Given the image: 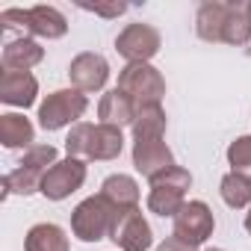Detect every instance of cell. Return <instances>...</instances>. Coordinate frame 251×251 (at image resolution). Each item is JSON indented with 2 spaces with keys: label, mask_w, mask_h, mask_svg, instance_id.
I'll list each match as a JSON object with an SVG mask.
<instances>
[{
  "label": "cell",
  "mask_w": 251,
  "mask_h": 251,
  "mask_svg": "<svg viewBox=\"0 0 251 251\" xmlns=\"http://www.w3.org/2000/svg\"><path fill=\"white\" fill-rule=\"evenodd\" d=\"M89 109V98L80 92V89H56L50 92L42 103H39V127L53 133V130H62V127H74L80 124L83 112Z\"/></svg>",
  "instance_id": "6da1fadb"
},
{
  "label": "cell",
  "mask_w": 251,
  "mask_h": 251,
  "mask_svg": "<svg viewBox=\"0 0 251 251\" xmlns=\"http://www.w3.org/2000/svg\"><path fill=\"white\" fill-rule=\"evenodd\" d=\"M118 89L127 95L136 109L139 106H151L160 103L166 95V80L163 74L151 65V62H133V65H124L118 74Z\"/></svg>",
  "instance_id": "7a4b0ae2"
},
{
  "label": "cell",
  "mask_w": 251,
  "mask_h": 251,
  "mask_svg": "<svg viewBox=\"0 0 251 251\" xmlns=\"http://www.w3.org/2000/svg\"><path fill=\"white\" fill-rule=\"evenodd\" d=\"M115 210L103 195H92L86 201H80L71 213V233L80 242H100L103 236H109Z\"/></svg>",
  "instance_id": "3957f363"
},
{
  "label": "cell",
  "mask_w": 251,
  "mask_h": 251,
  "mask_svg": "<svg viewBox=\"0 0 251 251\" xmlns=\"http://www.w3.org/2000/svg\"><path fill=\"white\" fill-rule=\"evenodd\" d=\"M109 239L121 251H148L151 242H154V230H151L145 213L139 207H133V210L115 213L112 227H109Z\"/></svg>",
  "instance_id": "277c9868"
},
{
  "label": "cell",
  "mask_w": 251,
  "mask_h": 251,
  "mask_svg": "<svg viewBox=\"0 0 251 251\" xmlns=\"http://www.w3.org/2000/svg\"><path fill=\"white\" fill-rule=\"evenodd\" d=\"M160 45H163L160 30L151 27V24H142V21L127 24L118 33V39H115V50L127 59V65H133V62H151L160 53Z\"/></svg>",
  "instance_id": "5b68a950"
},
{
  "label": "cell",
  "mask_w": 251,
  "mask_h": 251,
  "mask_svg": "<svg viewBox=\"0 0 251 251\" xmlns=\"http://www.w3.org/2000/svg\"><path fill=\"white\" fill-rule=\"evenodd\" d=\"M133 166L142 177L157 180L169 169H175V154L166 145V136H136L133 139Z\"/></svg>",
  "instance_id": "8992f818"
},
{
  "label": "cell",
  "mask_w": 251,
  "mask_h": 251,
  "mask_svg": "<svg viewBox=\"0 0 251 251\" xmlns=\"http://www.w3.org/2000/svg\"><path fill=\"white\" fill-rule=\"evenodd\" d=\"M86 183V160L65 157L59 160L42 180V195L48 201H65Z\"/></svg>",
  "instance_id": "52a82bcc"
},
{
  "label": "cell",
  "mask_w": 251,
  "mask_h": 251,
  "mask_svg": "<svg viewBox=\"0 0 251 251\" xmlns=\"http://www.w3.org/2000/svg\"><path fill=\"white\" fill-rule=\"evenodd\" d=\"M213 230H216V216L204 201H186L183 210L175 216V236H180L192 245L207 242L213 236Z\"/></svg>",
  "instance_id": "ba28073f"
},
{
  "label": "cell",
  "mask_w": 251,
  "mask_h": 251,
  "mask_svg": "<svg viewBox=\"0 0 251 251\" xmlns=\"http://www.w3.org/2000/svg\"><path fill=\"white\" fill-rule=\"evenodd\" d=\"M68 80L74 89H80L83 95H92V92H100L109 80V62L100 56V53H92V50H83L71 59L68 65Z\"/></svg>",
  "instance_id": "9c48e42d"
},
{
  "label": "cell",
  "mask_w": 251,
  "mask_h": 251,
  "mask_svg": "<svg viewBox=\"0 0 251 251\" xmlns=\"http://www.w3.org/2000/svg\"><path fill=\"white\" fill-rule=\"evenodd\" d=\"M36 95H39V80L30 71H3L0 74V100L3 103L27 109L36 103Z\"/></svg>",
  "instance_id": "30bf717a"
},
{
  "label": "cell",
  "mask_w": 251,
  "mask_h": 251,
  "mask_svg": "<svg viewBox=\"0 0 251 251\" xmlns=\"http://www.w3.org/2000/svg\"><path fill=\"white\" fill-rule=\"evenodd\" d=\"M230 6L233 3H225V0H207V3L198 6V15H195V33L201 42H222L225 36V27H227V18H230Z\"/></svg>",
  "instance_id": "8fae6325"
},
{
  "label": "cell",
  "mask_w": 251,
  "mask_h": 251,
  "mask_svg": "<svg viewBox=\"0 0 251 251\" xmlns=\"http://www.w3.org/2000/svg\"><path fill=\"white\" fill-rule=\"evenodd\" d=\"M136 112H139L136 103L124 95L118 86L100 95V103H98V118H100V124H109V127H118V130H121V127H127V124H133Z\"/></svg>",
  "instance_id": "7c38bea8"
},
{
  "label": "cell",
  "mask_w": 251,
  "mask_h": 251,
  "mask_svg": "<svg viewBox=\"0 0 251 251\" xmlns=\"http://www.w3.org/2000/svg\"><path fill=\"white\" fill-rule=\"evenodd\" d=\"M36 127L30 124V118H24L21 112H3L0 115V145L9 151H30L36 142Z\"/></svg>",
  "instance_id": "4fadbf2b"
},
{
  "label": "cell",
  "mask_w": 251,
  "mask_h": 251,
  "mask_svg": "<svg viewBox=\"0 0 251 251\" xmlns=\"http://www.w3.org/2000/svg\"><path fill=\"white\" fill-rule=\"evenodd\" d=\"M42 59H45V48L30 36L12 39L3 48V71H30Z\"/></svg>",
  "instance_id": "5bb4252c"
},
{
  "label": "cell",
  "mask_w": 251,
  "mask_h": 251,
  "mask_svg": "<svg viewBox=\"0 0 251 251\" xmlns=\"http://www.w3.org/2000/svg\"><path fill=\"white\" fill-rule=\"evenodd\" d=\"M124 151V136L118 127L109 124H95L92 136H89V148H86V160L95 163H106V160H118Z\"/></svg>",
  "instance_id": "9a60e30c"
},
{
  "label": "cell",
  "mask_w": 251,
  "mask_h": 251,
  "mask_svg": "<svg viewBox=\"0 0 251 251\" xmlns=\"http://www.w3.org/2000/svg\"><path fill=\"white\" fill-rule=\"evenodd\" d=\"M100 195L112 204L115 213L121 210H133L139 207V183L130 177V175H109L103 183H100Z\"/></svg>",
  "instance_id": "2e32d148"
},
{
  "label": "cell",
  "mask_w": 251,
  "mask_h": 251,
  "mask_svg": "<svg viewBox=\"0 0 251 251\" xmlns=\"http://www.w3.org/2000/svg\"><path fill=\"white\" fill-rule=\"evenodd\" d=\"M30 33L39 36V39H62L68 33V18L56 9V6H33L30 9Z\"/></svg>",
  "instance_id": "e0dca14e"
},
{
  "label": "cell",
  "mask_w": 251,
  "mask_h": 251,
  "mask_svg": "<svg viewBox=\"0 0 251 251\" xmlns=\"http://www.w3.org/2000/svg\"><path fill=\"white\" fill-rule=\"evenodd\" d=\"M24 251H68V236L53 222H39L24 236Z\"/></svg>",
  "instance_id": "ac0fdd59"
},
{
  "label": "cell",
  "mask_w": 251,
  "mask_h": 251,
  "mask_svg": "<svg viewBox=\"0 0 251 251\" xmlns=\"http://www.w3.org/2000/svg\"><path fill=\"white\" fill-rule=\"evenodd\" d=\"M186 204V192L169 186V183H151V192H148V210L154 216H163V219H175Z\"/></svg>",
  "instance_id": "d6986e66"
},
{
  "label": "cell",
  "mask_w": 251,
  "mask_h": 251,
  "mask_svg": "<svg viewBox=\"0 0 251 251\" xmlns=\"http://www.w3.org/2000/svg\"><path fill=\"white\" fill-rule=\"evenodd\" d=\"M219 192H222V201L230 207V210H245L251 207V177L248 175H239V172H227L219 183Z\"/></svg>",
  "instance_id": "ffe728a7"
},
{
  "label": "cell",
  "mask_w": 251,
  "mask_h": 251,
  "mask_svg": "<svg viewBox=\"0 0 251 251\" xmlns=\"http://www.w3.org/2000/svg\"><path fill=\"white\" fill-rule=\"evenodd\" d=\"M225 45H233V48H242L251 42V15H248V3H233L230 6V18H227V27H225V36H222Z\"/></svg>",
  "instance_id": "44dd1931"
},
{
  "label": "cell",
  "mask_w": 251,
  "mask_h": 251,
  "mask_svg": "<svg viewBox=\"0 0 251 251\" xmlns=\"http://www.w3.org/2000/svg\"><path fill=\"white\" fill-rule=\"evenodd\" d=\"M130 127H133V139L136 136H166V109H163V103L139 106Z\"/></svg>",
  "instance_id": "7402d4cb"
},
{
  "label": "cell",
  "mask_w": 251,
  "mask_h": 251,
  "mask_svg": "<svg viewBox=\"0 0 251 251\" xmlns=\"http://www.w3.org/2000/svg\"><path fill=\"white\" fill-rule=\"evenodd\" d=\"M227 166L230 172L251 177V136H239L227 145Z\"/></svg>",
  "instance_id": "603a6c76"
},
{
  "label": "cell",
  "mask_w": 251,
  "mask_h": 251,
  "mask_svg": "<svg viewBox=\"0 0 251 251\" xmlns=\"http://www.w3.org/2000/svg\"><path fill=\"white\" fill-rule=\"evenodd\" d=\"M92 127H95V124H89V121H80V124H74V127L68 130V139H65V151H68V157L86 160V148H89Z\"/></svg>",
  "instance_id": "cb8c5ba5"
},
{
  "label": "cell",
  "mask_w": 251,
  "mask_h": 251,
  "mask_svg": "<svg viewBox=\"0 0 251 251\" xmlns=\"http://www.w3.org/2000/svg\"><path fill=\"white\" fill-rule=\"evenodd\" d=\"M21 163L36 166V169H42V172H50L59 160H56V148H53V145H33L30 151H24V160H21Z\"/></svg>",
  "instance_id": "d4e9b609"
},
{
  "label": "cell",
  "mask_w": 251,
  "mask_h": 251,
  "mask_svg": "<svg viewBox=\"0 0 251 251\" xmlns=\"http://www.w3.org/2000/svg\"><path fill=\"white\" fill-rule=\"evenodd\" d=\"M3 30H21L24 36L30 33V9H3L0 12Z\"/></svg>",
  "instance_id": "484cf974"
},
{
  "label": "cell",
  "mask_w": 251,
  "mask_h": 251,
  "mask_svg": "<svg viewBox=\"0 0 251 251\" xmlns=\"http://www.w3.org/2000/svg\"><path fill=\"white\" fill-rule=\"evenodd\" d=\"M157 180H160V183H169V186H175V189H180V192H186V189L192 186V175H189L183 166L169 169V172H166V175H160ZM157 180H151V183H157Z\"/></svg>",
  "instance_id": "4316f807"
},
{
  "label": "cell",
  "mask_w": 251,
  "mask_h": 251,
  "mask_svg": "<svg viewBox=\"0 0 251 251\" xmlns=\"http://www.w3.org/2000/svg\"><path fill=\"white\" fill-rule=\"evenodd\" d=\"M83 12H92V15H100V18H118L127 12V3H77Z\"/></svg>",
  "instance_id": "83f0119b"
},
{
  "label": "cell",
  "mask_w": 251,
  "mask_h": 251,
  "mask_svg": "<svg viewBox=\"0 0 251 251\" xmlns=\"http://www.w3.org/2000/svg\"><path fill=\"white\" fill-rule=\"evenodd\" d=\"M157 251H198V245H192V242H186V239H180V236H166L163 242H160V248Z\"/></svg>",
  "instance_id": "f1b7e54d"
},
{
  "label": "cell",
  "mask_w": 251,
  "mask_h": 251,
  "mask_svg": "<svg viewBox=\"0 0 251 251\" xmlns=\"http://www.w3.org/2000/svg\"><path fill=\"white\" fill-rule=\"evenodd\" d=\"M245 230L251 233V207H248V213H245Z\"/></svg>",
  "instance_id": "f546056e"
},
{
  "label": "cell",
  "mask_w": 251,
  "mask_h": 251,
  "mask_svg": "<svg viewBox=\"0 0 251 251\" xmlns=\"http://www.w3.org/2000/svg\"><path fill=\"white\" fill-rule=\"evenodd\" d=\"M207 251H222V248H207Z\"/></svg>",
  "instance_id": "4dcf8cb0"
},
{
  "label": "cell",
  "mask_w": 251,
  "mask_h": 251,
  "mask_svg": "<svg viewBox=\"0 0 251 251\" xmlns=\"http://www.w3.org/2000/svg\"><path fill=\"white\" fill-rule=\"evenodd\" d=\"M248 15H251V3H248Z\"/></svg>",
  "instance_id": "1f68e13d"
}]
</instances>
